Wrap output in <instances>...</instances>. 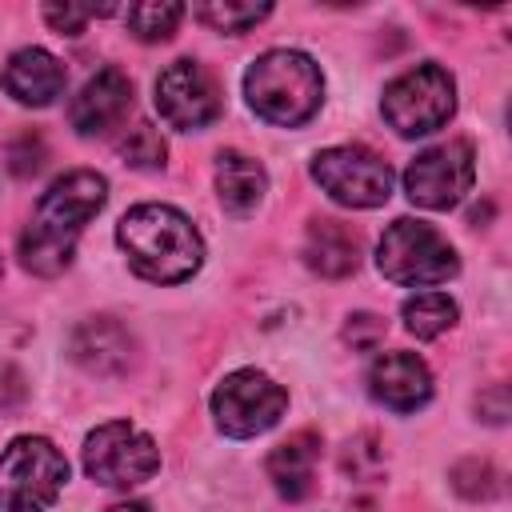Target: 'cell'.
I'll return each mask as SVG.
<instances>
[{"mask_svg":"<svg viewBox=\"0 0 512 512\" xmlns=\"http://www.w3.org/2000/svg\"><path fill=\"white\" fill-rule=\"evenodd\" d=\"M288 408V392L256 372V368H240V372H228L216 392H212V416H216V428L224 436H236V440H248V436H260L268 432Z\"/></svg>","mask_w":512,"mask_h":512,"instance_id":"obj_8","label":"cell"},{"mask_svg":"<svg viewBox=\"0 0 512 512\" xmlns=\"http://www.w3.org/2000/svg\"><path fill=\"white\" fill-rule=\"evenodd\" d=\"M316 460H320V436L316 432H296L284 444L272 448L268 456V480L284 500H304L312 492V476H316Z\"/></svg>","mask_w":512,"mask_h":512,"instance_id":"obj_17","label":"cell"},{"mask_svg":"<svg viewBox=\"0 0 512 512\" xmlns=\"http://www.w3.org/2000/svg\"><path fill=\"white\" fill-rule=\"evenodd\" d=\"M68 480V460L44 436H16L0 452V508L48 512Z\"/></svg>","mask_w":512,"mask_h":512,"instance_id":"obj_4","label":"cell"},{"mask_svg":"<svg viewBox=\"0 0 512 512\" xmlns=\"http://www.w3.org/2000/svg\"><path fill=\"white\" fill-rule=\"evenodd\" d=\"M116 244L136 276L152 284H180L204 264V240L196 224L172 204H140L120 216Z\"/></svg>","mask_w":512,"mask_h":512,"instance_id":"obj_2","label":"cell"},{"mask_svg":"<svg viewBox=\"0 0 512 512\" xmlns=\"http://www.w3.org/2000/svg\"><path fill=\"white\" fill-rule=\"evenodd\" d=\"M8 160H12V172H16V176H28V172H36V168L44 164V148H40V140L24 136V140H16V144L8 148Z\"/></svg>","mask_w":512,"mask_h":512,"instance_id":"obj_27","label":"cell"},{"mask_svg":"<svg viewBox=\"0 0 512 512\" xmlns=\"http://www.w3.org/2000/svg\"><path fill=\"white\" fill-rule=\"evenodd\" d=\"M380 340H384V320H380V316H372V312L348 316V324H344V344H352L356 352H372Z\"/></svg>","mask_w":512,"mask_h":512,"instance_id":"obj_26","label":"cell"},{"mask_svg":"<svg viewBox=\"0 0 512 512\" xmlns=\"http://www.w3.org/2000/svg\"><path fill=\"white\" fill-rule=\"evenodd\" d=\"M132 332L120 324V320H112V316H92V320H84L76 332H72V340H68V352H72V360L84 368V372H92V376H120L128 364H132Z\"/></svg>","mask_w":512,"mask_h":512,"instance_id":"obj_14","label":"cell"},{"mask_svg":"<svg viewBox=\"0 0 512 512\" xmlns=\"http://www.w3.org/2000/svg\"><path fill=\"white\" fill-rule=\"evenodd\" d=\"M120 156H124V164L152 172V168H164L168 144H164V136H160V128H156V124L140 120V124H132V128L120 136Z\"/></svg>","mask_w":512,"mask_h":512,"instance_id":"obj_22","label":"cell"},{"mask_svg":"<svg viewBox=\"0 0 512 512\" xmlns=\"http://www.w3.org/2000/svg\"><path fill=\"white\" fill-rule=\"evenodd\" d=\"M452 488L468 500H492L500 492V476L488 460H460L452 468Z\"/></svg>","mask_w":512,"mask_h":512,"instance_id":"obj_24","label":"cell"},{"mask_svg":"<svg viewBox=\"0 0 512 512\" xmlns=\"http://www.w3.org/2000/svg\"><path fill=\"white\" fill-rule=\"evenodd\" d=\"M368 392L392 412H416L432 396V372L416 352H384L368 368Z\"/></svg>","mask_w":512,"mask_h":512,"instance_id":"obj_12","label":"cell"},{"mask_svg":"<svg viewBox=\"0 0 512 512\" xmlns=\"http://www.w3.org/2000/svg\"><path fill=\"white\" fill-rule=\"evenodd\" d=\"M400 316H404V328H408L412 336L432 340V336H440V332H448V328L456 324L460 308H456V300L444 296V292H416V296L404 300Z\"/></svg>","mask_w":512,"mask_h":512,"instance_id":"obj_19","label":"cell"},{"mask_svg":"<svg viewBox=\"0 0 512 512\" xmlns=\"http://www.w3.org/2000/svg\"><path fill=\"white\" fill-rule=\"evenodd\" d=\"M476 408H480V416H484L488 424H504V420H508V392H504V384H492V388L476 400Z\"/></svg>","mask_w":512,"mask_h":512,"instance_id":"obj_28","label":"cell"},{"mask_svg":"<svg viewBox=\"0 0 512 512\" xmlns=\"http://www.w3.org/2000/svg\"><path fill=\"white\" fill-rule=\"evenodd\" d=\"M0 272H4V260H0Z\"/></svg>","mask_w":512,"mask_h":512,"instance_id":"obj_30","label":"cell"},{"mask_svg":"<svg viewBox=\"0 0 512 512\" xmlns=\"http://www.w3.org/2000/svg\"><path fill=\"white\" fill-rule=\"evenodd\" d=\"M312 180L344 208H380L392 196V168L360 144L324 148L312 160Z\"/></svg>","mask_w":512,"mask_h":512,"instance_id":"obj_9","label":"cell"},{"mask_svg":"<svg viewBox=\"0 0 512 512\" xmlns=\"http://www.w3.org/2000/svg\"><path fill=\"white\" fill-rule=\"evenodd\" d=\"M360 252H364V240L356 228H348L344 220H312L308 224V236H304V264L328 280H344L360 268Z\"/></svg>","mask_w":512,"mask_h":512,"instance_id":"obj_16","label":"cell"},{"mask_svg":"<svg viewBox=\"0 0 512 512\" xmlns=\"http://www.w3.org/2000/svg\"><path fill=\"white\" fill-rule=\"evenodd\" d=\"M0 84L16 104L44 108L64 92V64L44 48H20L8 56Z\"/></svg>","mask_w":512,"mask_h":512,"instance_id":"obj_15","label":"cell"},{"mask_svg":"<svg viewBox=\"0 0 512 512\" xmlns=\"http://www.w3.org/2000/svg\"><path fill=\"white\" fill-rule=\"evenodd\" d=\"M376 264L392 284H412V288H428V284H444L460 272L456 248L420 220H392L388 232L376 244Z\"/></svg>","mask_w":512,"mask_h":512,"instance_id":"obj_5","label":"cell"},{"mask_svg":"<svg viewBox=\"0 0 512 512\" xmlns=\"http://www.w3.org/2000/svg\"><path fill=\"white\" fill-rule=\"evenodd\" d=\"M476 180V156H472V144L468 140H444L436 148H424L408 172H404V192L416 208H428V212H444V208H456L468 188Z\"/></svg>","mask_w":512,"mask_h":512,"instance_id":"obj_10","label":"cell"},{"mask_svg":"<svg viewBox=\"0 0 512 512\" xmlns=\"http://www.w3.org/2000/svg\"><path fill=\"white\" fill-rule=\"evenodd\" d=\"M340 468H344V476L356 480V484H376V480L384 476V444H380L372 432H360L356 440L344 444Z\"/></svg>","mask_w":512,"mask_h":512,"instance_id":"obj_23","label":"cell"},{"mask_svg":"<svg viewBox=\"0 0 512 512\" xmlns=\"http://www.w3.org/2000/svg\"><path fill=\"white\" fill-rule=\"evenodd\" d=\"M244 96L252 112L268 124L296 128L324 100V76L312 56L296 48H272L244 72Z\"/></svg>","mask_w":512,"mask_h":512,"instance_id":"obj_3","label":"cell"},{"mask_svg":"<svg viewBox=\"0 0 512 512\" xmlns=\"http://www.w3.org/2000/svg\"><path fill=\"white\" fill-rule=\"evenodd\" d=\"M156 108L172 128L196 132V128H204V124H212L220 116L216 80L196 60H172L156 76Z\"/></svg>","mask_w":512,"mask_h":512,"instance_id":"obj_11","label":"cell"},{"mask_svg":"<svg viewBox=\"0 0 512 512\" xmlns=\"http://www.w3.org/2000/svg\"><path fill=\"white\" fill-rule=\"evenodd\" d=\"M128 108H132V80L120 68H100L72 100L68 120L80 136H104L128 116Z\"/></svg>","mask_w":512,"mask_h":512,"instance_id":"obj_13","label":"cell"},{"mask_svg":"<svg viewBox=\"0 0 512 512\" xmlns=\"http://www.w3.org/2000/svg\"><path fill=\"white\" fill-rule=\"evenodd\" d=\"M272 12V4H224V0H212V4H196L192 16L216 32H228V36H240L248 32L252 24H260L264 16Z\"/></svg>","mask_w":512,"mask_h":512,"instance_id":"obj_21","label":"cell"},{"mask_svg":"<svg viewBox=\"0 0 512 512\" xmlns=\"http://www.w3.org/2000/svg\"><path fill=\"white\" fill-rule=\"evenodd\" d=\"M108 180L100 172L76 168L60 176L36 204L28 228L20 232V264L36 276H60L72 264L84 224L104 208Z\"/></svg>","mask_w":512,"mask_h":512,"instance_id":"obj_1","label":"cell"},{"mask_svg":"<svg viewBox=\"0 0 512 512\" xmlns=\"http://www.w3.org/2000/svg\"><path fill=\"white\" fill-rule=\"evenodd\" d=\"M84 472L104 488H136L160 472V448L144 428L108 420L84 440Z\"/></svg>","mask_w":512,"mask_h":512,"instance_id":"obj_7","label":"cell"},{"mask_svg":"<svg viewBox=\"0 0 512 512\" xmlns=\"http://www.w3.org/2000/svg\"><path fill=\"white\" fill-rule=\"evenodd\" d=\"M108 512H152L148 504H140V500H128V504H112Z\"/></svg>","mask_w":512,"mask_h":512,"instance_id":"obj_29","label":"cell"},{"mask_svg":"<svg viewBox=\"0 0 512 512\" xmlns=\"http://www.w3.org/2000/svg\"><path fill=\"white\" fill-rule=\"evenodd\" d=\"M180 20H184V4H172V0H148V4H132L128 8V28L144 44L172 40Z\"/></svg>","mask_w":512,"mask_h":512,"instance_id":"obj_20","label":"cell"},{"mask_svg":"<svg viewBox=\"0 0 512 512\" xmlns=\"http://www.w3.org/2000/svg\"><path fill=\"white\" fill-rule=\"evenodd\" d=\"M268 192V176L260 168V160L244 156V152H220L216 156V196L232 216H248L260 208Z\"/></svg>","mask_w":512,"mask_h":512,"instance_id":"obj_18","label":"cell"},{"mask_svg":"<svg viewBox=\"0 0 512 512\" xmlns=\"http://www.w3.org/2000/svg\"><path fill=\"white\" fill-rule=\"evenodd\" d=\"M112 8L104 4V8H76V4H44V20L60 32V36H80L84 32V24L92 20V16H108Z\"/></svg>","mask_w":512,"mask_h":512,"instance_id":"obj_25","label":"cell"},{"mask_svg":"<svg viewBox=\"0 0 512 512\" xmlns=\"http://www.w3.org/2000/svg\"><path fill=\"white\" fill-rule=\"evenodd\" d=\"M380 112L396 136H428L456 112V84L440 64H416L384 88Z\"/></svg>","mask_w":512,"mask_h":512,"instance_id":"obj_6","label":"cell"}]
</instances>
